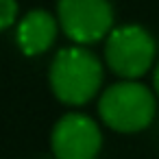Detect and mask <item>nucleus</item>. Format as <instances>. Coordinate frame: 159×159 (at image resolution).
<instances>
[{
    "label": "nucleus",
    "mask_w": 159,
    "mask_h": 159,
    "mask_svg": "<svg viewBox=\"0 0 159 159\" xmlns=\"http://www.w3.org/2000/svg\"><path fill=\"white\" fill-rule=\"evenodd\" d=\"M48 83L61 102L83 105L96 96L102 83L100 59L83 46L61 48L50 63Z\"/></svg>",
    "instance_id": "nucleus-1"
},
{
    "label": "nucleus",
    "mask_w": 159,
    "mask_h": 159,
    "mask_svg": "<svg viewBox=\"0 0 159 159\" xmlns=\"http://www.w3.org/2000/svg\"><path fill=\"white\" fill-rule=\"evenodd\" d=\"M157 111L152 92L137 81H120L109 85L98 100L102 122L120 133H137L146 129Z\"/></svg>",
    "instance_id": "nucleus-2"
},
{
    "label": "nucleus",
    "mask_w": 159,
    "mask_h": 159,
    "mask_svg": "<svg viewBox=\"0 0 159 159\" xmlns=\"http://www.w3.org/2000/svg\"><path fill=\"white\" fill-rule=\"evenodd\" d=\"M155 52L157 46L152 35L139 24L116 26L105 44L107 66L124 81H135L146 74L155 61Z\"/></svg>",
    "instance_id": "nucleus-3"
},
{
    "label": "nucleus",
    "mask_w": 159,
    "mask_h": 159,
    "mask_svg": "<svg viewBox=\"0 0 159 159\" xmlns=\"http://www.w3.org/2000/svg\"><path fill=\"white\" fill-rule=\"evenodd\" d=\"M59 24L76 44H94L113 29V7L109 0H59Z\"/></svg>",
    "instance_id": "nucleus-4"
},
{
    "label": "nucleus",
    "mask_w": 159,
    "mask_h": 159,
    "mask_svg": "<svg viewBox=\"0 0 159 159\" xmlns=\"http://www.w3.org/2000/svg\"><path fill=\"white\" fill-rule=\"evenodd\" d=\"M50 146L55 159H96L102 146V133L94 118L85 113H66L52 129Z\"/></svg>",
    "instance_id": "nucleus-5"
},
{
    "label": "nucleus",
    "mask_w": 159,
    "mask_h": 159,
    "mask_svg": "<svg viewBox=\"0 0 159 159\" xmlns=\"http://www.w3.org/2000/svg\"><path fill=\"white\" fill-rule=\"evenodd\" d=\"M57 37V20L44 9H31L18 24V46L24 55H42Z\"/></svg>",
    "instance_id": "nucleus-6"
},
{
    "label": "nucleus",
    "mask_w": 159,
    "mask_h": 159,
    "mask_svg": "<svg viewBox=\"0 0 159 159\" xmlns=\"http://www.w3.org/2000/svg\"><path fill=\"white\" fill-rule=\"evenodd\" d=\"M18 18V2L16 0H0V31L9 29Z\"/></svg>",
    "instance_id": "nucleus-7"
},
{
    "label": "nucleus",
    "mask_w": 159,
    "mask_h": 159,
    "mask_svg": "<svg viewBox=\"0 0 159 159\" xmlns=\"http://www.w3.org/2000/svg\"><path fill=\"white\" fill-rule=\"evenodd\" d=\"M155 89H157V94H159V66L155 68Z\"/></svg>",
    "instance_id": "nucleus-8"
}]
</instances>
